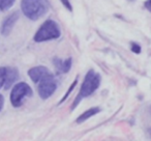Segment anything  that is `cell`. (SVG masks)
Segmentation results:
<instances>
[{
    "instance_id": "1",
    "label": "cell",
    "mask_w": 151,
    "mask_h": 141,
    "mask_svg": "<svg viewBox=\"0 0 151 141\" xmlns=\"http://www.w3.org/2000/svg\"><path fill=\"white\" fill-rule=\"evenodd\" d=\"M99 84H101V76H99V74L94 72L93 69H90L86 74V76H85L81 89L78 93V97L75 99L73 106H71V110H75V108L80 104V102L84 98H87L92 95L99 87Z\"/></svg>"
},
{
    "instance_id": "2",
    "label": "cell",
    "mask_w": 151,
    "mask_h": 141,
    "mask_svg": "<svg viewBox=\"0 0 151 141\" xmlns=\"http://www.w3.org/2000/svg\"><path fill=\"white\" fill-rule=\"evenodd\" d=\"M21 9L28 19L35 21L48 12L49 2L48 0H22Z\"/></svg>"
},
{
    "instance_id": "3",
    "label": "cell",
    "mask_w": 151,
    "mask_h": 141,
    "mask_svg": "<svg viewBox=\"0 0 151 141\" xmlns=\"http://www.w3.org/2000/svg\"><path fill=\"white\" fill-rule=\"evenodd\" d=\"M60 34L61 32L58 24L53 20H47L34 34L33 40L36 43L47 42V40H56L60 36Z\"/></svg>"
},
{
    "instance_id": "4",
    "label": "cell",
    "mask_w": 151,
    "mask_h": 141,
    "mask_svg": "<svg viewBox=\"0 0 151 141\" xmlns=\"http://www.w3.org/2000/svg\"><path fill=\"white\" fill-rule=\"evenodd\" d=\"M32 95V89L27 83L25 82H20L14 86L13 90H12L11 97V103L14 107H20L23 104V101L25 98L31 97Z\"/></svg>"
},
{
    "instance_id": "5",
    "label": "cell",
    "mask_w": 151,
    "mask_h": 141,
    "mask_svg": "<svg viewBox=\"0 0 151 141\" xmlns=\"http://www.w3.org/2000/svg\"><path fill=\"white\" fill-rule=\"evenodd\" d=\"M38 95L42 100H47L57 89V80L52 73L48 74L38 81Z\"/></svg>"
},
{
    "instance_id": "6",
    "label": "cell",
    "mask_w": 151,
    "mask_h": 141,
    "mask_svg": "<svg viewBox=\"0 0 151 141\" xmlns=\"http://www.w3.org/2000/svg\"><path fill=\"white\" fill-rule=\"evenodd\" d=\"M19 20V14L18 13H14L12 15H9L4 21L1 24V27H0V33L2 34L3 36H7L9 35V33L13 30L14 26L16 25L17 21Z\"/></svg>"
},
{
    "instance_id": "7",
    "label": "cell",
    "mask_w": 151,
    "mask_h": 141,
    "mask_svg": "<svg viewBox=\"0 0 151 141\" xmlns=\"http://www.w3.org/2000/svg\"><path fill=\"white\" fill-rule=\"evenodd\" d=\"M50 71L47 69L46 67H42V65H38V67H34L32 69H30L28 71V75L31 78V80L34 83H37L38 81L42 78H44L45 76H47L48 74H50Z\"/></svg>"
},
{
    "instance_id": "8",
    "label": "cell",
    "mask_w": 151,
    "mask_h": 141,
    "mask_svg": "<svg viewBox=\"0 0 151 141\" xmlns=\"http://www.w3.org/2000/svg\"><path fill=\"white\" fill-rule=\"evenodd\" d=\"M53 62H54L55 67H56L57 72H58L59 74H66V73H68L69 71H70L73 61H71L70 57L65 59V60H62V59L57 58L56 57V58L53 59Z\"/></svg>"
},
{
    "instance_id": "9",
    "label": "cell",
    "mask_w": 151,
    "mask_h": 141,
    "mask_svg": "<svg viewBox=\"0 0 151 141\" xmlns=\"http://www.w3.org/2000/svg\"><path fill=\"white\" fill-rule=\"evenodd\" d=\"M18 78H19L18 69H15V67H7V77L4 84V88L5 89L11 88L12 85H14V83L18 80Z\"/></svg>"
},
{
    "instance_id": "10",
    "label": "cell",
    "mask_w": 151,
    "mask_h": 141,
    "mask_svg": "<svg viewBox=\"0 0 151 141\" xmlns=\"http://www.w3.org/2000/svg\"><path fill=\"white\" fill-rule=\"evenodd\" d=\"M99 111H101V109H99V107L91 108V109L87 110V111L84 112L83 114H81V115L79 116L78 118H77V122H78V124H82V122H84L85 120L89 119V118H90L91 116H93V115H95V114H97Z\"/></svg>"
},
{
    "instance_id": "11",
    "label": "cell",
    "mask_w": 151,
    "mask_h": 141,
    "mask_svg": "<svg viewBox=\"0 0 151 141\" xmlns=\"http://www.w3.org/2000/svg\"><path fill=\"white\" fill-rule=\"evenodd\" d=\"M16 0H0V12H5L9 9L14 4Z\"/></svg>"
},
{
    "instance_id": "12",
    "label": "cell",
    "mask_w": 151,
    "mask_h": 141,
    "mask_svg": "<svg viewBox=\"0 0 151 141\" xmlns=\"http://www.w3.org/2000/svg\"><path fill=\"white\" fill-rule=\"evenodd\" d=\"M7 77V67H0V89L4 87Z\"/></svg>"
},
{
    "instance_id": "13",
    "label": "cell",
    "mask_w": 151,
    "mask_h": 141,
    "mask_svg": "<svg viewBox=\"0 0 151 141\" xmlns=\"http://www.w3.org/2000/svg\"><path fill=\"white\" fill-rule=\"evenodd\" d=\"M77 83H78V80H75V81H73V84L70 85V87H69V88H68V90L66 91V93H65V95H64V97L62 98V100H60V102H59V104L63 103V102H64L65 100L67 99V97H68V95H69V93H70L71 91H73V89H75L76 85H77Z\"/></svg>"
},
{
    "instance_id": "14",
    "label": "cell",
    "mask_w": 151,
    "mask_h": 141,
    "mask_svg": "<svg viewBox=\"0 0 151 141\" xmlns=\"http://www.w3.org/2000/svg\"><path fill=\"white\" fill-rule=\"evenodd\" d=\"M61 3L64 5V7L69 12H73V7H71L70 2H69V0H60Z\"/></svg>"
},
{
    "instance_id": "15",
    "label": "cell",
    "mask_w": 151,
    "mask_h": 141,
    "mask_svg": "<svg viewBox=\"0 0 151 141\" xmlns=\"http://www.w3.org/2000/svg\"><path fill=\"white\" fill-rule=\"evenodd\" d=\"M132 51L134 53L139 54V53H141V46L139 44H136V43H132Z\"/></svg>"
},
{
    "instance_id": "16",
    "label": "cell",
    "mask_w": 151,
    "mask_h": 141,
    "mask_svg": "<svg viewBox=\"0 0 151 141\" xmlns=\"http://www.w3.org/2000/svg\"><path fill=\"white\" fill-rule=\"evenodd\" d=\"M3 105H4V98H3L2 95H0V111L2 110Z\"/></svg>"
},
{
    "instance_id": "17",
    "label": "cell",
    "mask_w": 151,
    "mask_h": 141,
    "mask_svg": "<svg viewBox=\"0 0 151 141\" xmlns=\"http://www.w3.org/2000/svg\"><path fill=\"white\" fill-rule=\"evenodd\" d=\"M145 5H146L147 9H148V11H150V0H147L146 2H145Z\"/></svg>"
}]
</instances>
